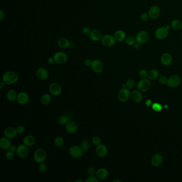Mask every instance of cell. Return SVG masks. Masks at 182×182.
Returning a JSON list of instances; mask_svg holds the SVG:
<instances>
[{
  "instance_id": "ab89813d",
  "label": "cell",
  "mask_w": 182,
  "mask_h": 182,
  "mask_svg": "<svg viewBox=\"0 0 182 182\" xmlns=\"http://www.w3.org/2000/svg\"><path fill=\"white\" fill-rule=\"evenodd\" d=\"M15 157L14 152L9 150L5 154V158L8 160H12Z\"/></svg>"
},
{
  "instance_id": "bcb514c9",
  "label": "cell",
  "mask_w": 182,
  "mask_h": 182,
  "mask_svg": "<svg viewBox=\"0 0 182 182\" xmlns=\"http://www.w3.org/2000/svg\"><path fill=\"white\" fill-rule=\"evenodd\" d=\"M127 87L128 89H131L135 85V82L132 79H129L126 82Z\"/></svg>"
},
{
  "instance_id": "7402d4cb",
  "label": "cell",
  "mask_w": 182,
  "mask_h": 182,
  "mask_svg": "<svg viewBox=\"0 0 182 182\" xmlns=\"http://www.w3.org/2000/svg\"><path fill=\"white\" fill-rule=\"evenodd\" d=\"M12 143L9 138L4 136L0 139V147L3 150H8L11 146Z\"/></svg>"
},
{
  "instance_id": "f35d334b",
  "label": "cell",
  "mask_w": 182,
  "mask_h": 182,
  "mask_svg": "<svg viewBox=\"0 0 182 182\" xmlns=\"http://www.w3.org/2000/svg\"><path fill=\"white\" fill-rule=\"evenodd\" d=\"M98 181H99V179L97 178L96 175H90L85 180L86 182H98Z\"/></svg>"
},
{
  "instance_id": "3957f363",
  "label": "cell",
  "mask_w": 182,
  "mask_h": 182,
  "mask_svg": "<svg viewBox=\"0 0 182 182\" xmlns=\"http://www.w3.org/2000/svg\"><path fill=\"white\" fill-rule=\"evenodd\" d=\"M69 155L73 158L80 159L82 157L84 153H85L83 151L80 146L73 145L69 148Z\"/></svg>"
},
{
  "instance_id": "60d3db41",
  "label": "cell",
  "mask_w": 182,
  "mask_h": 182,
  "mask_svg": "<svg viewBox=\"0 0 182 182\" xmlns=\"http://www.w3.org/2000/svg\"><path fill=\"white\" fill-rule=\"evenodd\" d=\"M152 109L154 111L156 112H160L161 111L162 109V107L161 106V105L159 103H154V104L152 105Z\"/></svg>"
},
{
  "instance_id": "9c48e42d",
  "label": "cell",
  "mask_w": 182,
  "mask_h": 182,
  "mask_svg": "<svg viewBox=\"0 0 182 182\" xmlns=\"http://www.w3.org/2000/svg\"><path fill=\"white\" fill-rule=\"evenodd\" d=\"M151 87V83L149 79H143L137 84V88L142 92H147Z\"/></svg>"
},
{
  "instance_id": "d6986e66",
  "label": "cell",
  "mask_w": 182,
  "mask_h": 182,
  "mask_svg": "<svg viewBox=\"0 0 182 182\" xmlns=\"http://www.w3.org/2000/svg\"><path fill=\"white\" fill-rule=\"evenodd\" d=\"M160 60L161 64L164 66H169L173 62V57L169 53L165 52L161 55Z\"/></svg>"
},
{
  "instance_id": "7dc6e473",
  "label": "cell",
  "mask_w": 182,
  "mask_h": 182,
  "mask_svg": "<svg viewBox=\"0 0 182 182\" xmlns=\"http://www.w3.org/2000/svg\"><path fill=\"white\" fill-rule=\"evenodd\" d=\"M16 128L18 134H23L25 131V128L23 125H18Z\"/></svg>"
},
{
  "instance_id": "91938a15",
  "label": "cell",
  "mask_w": 182,
  "mask_h": 182,
  "mask_svg": "<svg viewBox=\"0 0 182 182\" xmlns=\"http://www.w3.org/2000/svg\"><path fill=\"white\" fill-rule=\"evenodd\" d=\"M165 27H166V29H168V30H169L170 28H171V26H170V25H167Z\"/></svg>"
},
{
  "instance_id": "74e56055",
  "label": "cell",
  "mask_w": 182,
  "mask_h": 182,
  "mask_svg": "<svg viewBox=\"0 0 182 182\" xmlns=\"http://www.w3.org/2000/svg\"><path fill=\"white\" fill-rule=\"evenodd\" d=\"M48 169V167L47 163H45L44 162L40 163V165L39 166V170L41 173H45L46 171H47Z\"/></svg>"
},
{
  "instance_id": "4fadbf2b",
  "label": "cell",
  "mask_w": 182,
  "mask_h": 182,
  "mask_svg": "<svg viewBox=\"0 0 182 182\" xmlns=\"http://www.w3.org/2000/svg\"><path fill=\"white\" fill-rule=\"evenodd\" d=\"M17 101L21 105H26L29 101V94L25 91L18 92Z\"/></svg>"
},
{
  "instance_id": "30bf717a",
  "label": "cell",
  "mask_w": 182,
  "mask_h": 182,
  "mask_svg": "<svg viewBox=\"0 0 182 182\" xmlns=\"http://www.w3.org/2000/svg\"><path fill=\"white\" fill-rule=\"evenodd\" d=\"M50 94L54 96H58L62 94V86L58 83H52L49 87Z\"/></svg>"
},
{
  "instance_id": "ba28073f",
  "label": "cell",
  "mask_w": 182,
  "mask_h": 182,
  "mask_svg": "<svg viewBox=\"0 0 182 182\" xmlns=\"http://www.w3.org/2000/svg\"><path fill=\"white\" fill-rule=\"evenodd\" d=\"M148 14L150 17V19H156L161 14V9L160 7L156 5H153L149 8Z\"/></svg>"
},
{
  "instance_id": "8fae6325",
  "label": "cell",
  "mask_w": 182,
  "mask_h": 182,
  "mask_svg": "<svg viewBox=\"0 0 182 182\" xmlns=\"http://www.w3.org/2000/svg\"><path fill=\"white\" fill-rule=\"evenodd\" d=\"M91 68L92 71L96 73H101L104 70V65L100 60L96 59L92 61Z\"/></svg>"
},
{
  "instance_id": "f6af8a7d",
  "label": "cell",
  "mask_w": 182,
  "mask_h": 182,
  "mask_svg": "<svg viewBox=\"0 0 182 182\" xmlns=\"http://www.w3.org/2000/svg\"><path fill=\"white\" fill-rule=\"evenodd\" d=\"M97 170L95 169V168L93 167H90L88 168L87 174L89 176L90 175H96Z\"/></svg>"
},
{
  "instance_id": "44dd1931",
  "label": "cell",
  "mask_w": 182,
  "mask_h": 182,
  "mask_svg": "<svg viewBox=\"0 0 182 182\" xmlns=\"http://www.w3.org/2000/svg\"><path fill=\"white\" fill-rule=\"evenodd\" d=\"M65 129L69 134H73L78 131V125L75 122L69 121L65 125Z\"/></svg>"
},
{
  "instance_id": "9f6ffc18",
  "label": "cell",
  "mask_w": 182,
  "mask_h": 182,
  "mask_svg": "<svg viewBox=\"0 0 182 182\" xmlns=\"http://www.w3.org/2000/svg\"><path fill=\"white\" fill-rule=\"evenodd\" d=\"M5 85H6L5 84V83L2 80L1 81H0V89L2 90L3 88V87H5Z\"/></svg>"
},
{
  "instance_id": "52a82bcc",
  "label": "cell",
  "mask_w": 182,
  "mask_h": 182,
  "mask_svg": "<svg viewBox=\"0 0 182 182\" xmlns=\"http://www.w3.org/2000/svg\"><path fill=\"white\" fill-rule=\"evenodd\" d=\"M16 153L20 158L25 159L27 158L29 154V147L23 144L19 145L17 147Z\"/></svg>"
},
{
  "instance_id": "ac0fdd59",
  "label": "cell",
  "mask_w": 182,
  "mask_h": 182,
  "mask_svg": "<svg viewBox=\"0 0 182 182\" xmlns=\"http://www.w3.org/2000/svg\"><path fill=\"white\" fill-rule=\"evenodd\" d=\"M36 75L41 80H47L49 76V72L44 67L39 68L36 72Z\"/></svg>"
},
{
  "instance_id": "f5cc1de1",
  "label": "cell",
  "mask_w": 182,
  "mask_h": 182,
  "mask_svg": "<svg viewBox=\"0 0 182 182\" xmlns=\"http://www.w3.org/2000/svg\"><path fill=\"white\" fill-rule=\"evenodd\" d=\"M141 45H141L140 43L136 42L135 43V44H134V45H133L132 47H134V48L135 49L138 50L140 49V48L141 47Z\"/></svg>"
},
{
  "instance_id": "94428289",
  "label": "cell",
  "mask_w": 182,
  "mask_h": 182,
  "mask_svg": "<svg viewBox=\"0 0 182 182\" xmlns=\"http://www.w3.org/2000/svg\"><path fill=\"white\" fill-rule=\"evenodd\" d=\"M113 182H121V181L120 180H113Z\"/></svg>"
},
{
  "instance_id": "b9f144b4",
  "label": "cell",
  "mask_w": 182,
  "mask_h": 182,
  "mask_svg": "<svg viewBox=\"0 0 182 182\" xmlns=\"http://www.w3.org/2000/svg\"><path fill=\"white\" fill-rule=\"evenodd\" d=\"M140 20L142 21H144V22L148 21L149 19H150L149 14L147 12H143V13H142L141 15H140Z\"/></svg>"
},
{
  "instance_id": "277c9868",
  "label": "cell",
  "mask_w": 182,
  "mask_h": 182,
  "mask_svg": "<svg viewBox=\"0 0 182 182\" xmlns=\"http://www.w3.org/2000/svg\"><path fill=\"white\" fill-rule=\"evenodd\" d=\"M136 42L140 43L141 45L146 44L150 39V34L145 30H141L137 33L135 36Z\"/></svg>"
},
{
  "instance_id": "603a6c76",
  "label": "cell",
  "mask_w": 182,
  "mask_h": 182,
  "mask_svg": "<svg viewBox=\"0 0 182 182\" xmlns=\"http://www.w3.org/2000/svg\"><path fill=\"white\" fill-rule=\"evenodd\" d=\"M113 36L116 41L119 42H122L125 41V39L127 38L126 33L122 29H118L114 33Z\"/></svg>"
},
{
  "instance_id": "d6a6232c",
  "label": "cell",
  "mask_w": 182,
  "mask_h": 182,
  "mask_svg": "<svg viewBox=\"0 0 182 182\" xmlns=\"http://www.w3.org/2000/svg\"><path fill=\"white\" fill-rule=\"evenodd\" d=\"M159 75V73L158 71L155 69H153L151 71H149L147 77L151 80H154L158 77Z\"/></svg>"
},
{
  "instance_id": "ee69618b",
  "label": "cell",
  "mask_w": 182,
  "mask_h": 182,
  "mask_svg": "<svg viewBox=\"0 0 182 182\" xmlns=\"http://www.w3.org/2000/svg\"><path fill=\"white\" fill-rule=\"evenodd\" d=\"M91 32V29L88 27H84L82 29V33L83 35L89 36Z\"/></svg>"
},
{
  "instance_id": "680465c9",
  "label": "cell",
  "mask_w": 182,
  "mask_h": 182,
  "mask_svg": "<svg viewBox=\"0 0 182 182\" xmlns=\"http://www.w3.org/2000/svg\"><path fill=\"white\" fill-rule=\"evenodd\" d=\"M75 182H83V180H81V179H80V178H78V179H77V180H76L75 181Z\"/></svg>"
},
{
  "instance_id": "836d02e7",
  "label": "cell",
  "mask_w": 182,
  "mask_h": 182,
  "mask_svg": "<svg viewBox=\"0 0 182 182\" xmlns=\"http://www.w3.org/2000/svg\"><path fill=\"white\" fill-rule=\"evenodd\" d=\"M80 147L82 149L83 151L85 152H87L89 151V150L90 149V143H89L88 140H82L81 142Z\"/></svg>"
},
{
  "instance_id": "e575fe53",
  "label": "cell",
  "mask_w": 182,
  "mask_h": 182,
  "mask_svg": "<svg viewBox=\"0 0 182 182\" xmlns=\"http://www.w3.org/2000/svg\"><path fill=\"white\" fill-rule=\"evenodd\" d=\"M125 44L128 46H133L136 42V38L134 36L130 35L127 36L125 40Z\"/></svg>"
},
{
  "instance_id": "db71d44e",
  "label": "cell",
  "mask_w": 182,
  "mask_h": 182,
  "mask_svg": "<svg viewBox=\"0 0 182 182\" xmlns=\"http://www.w3.org/2000/svg\"><path fill=\"white\" fill-rule=\"evenodd\" d=\"M5 16V11H3V10H0V21H2L4 19Z\"/></svg>"
},
{
  "instance_id": "c3c4849f",
  "label": "cell",
  "mask_w": 182,
  "mask_h": 182,
  "mask_svg": "<svg viewBox=\"0 0 182 182\" xmlns=\"http://www.w3.org/2000/svg\"><path fill=\"white\" fill-rule=\"evenodd\" d=\"M159 82L162 85H165V84H167V83L168 79L165 76H161L159 79Z\"/></svg>"
},
{
  "instance_id": "f1b7e54d",
  "label": "cell",
  "mask_w": 182,
  "mask_h": 182,
  "mask_svg": "<svg viewBox=\"0 0 182 182\" xmlns=\"http://www.w3.org/2000/svg\"><path fill=\"white\" fill-rule=\"evenodd\" d=\"M170 26L174 30H180L182 29V22L179 19H174L171 21Z\"/></svg>"
},
{
  "instance_id": "484cf974",
  "label": "cell",
  "mask_w": 182,
  "mask_h": 182,
  "mask_svg": "<svg viewBox=\"0 0 182 182\" xmlns=\"http://www.w3.org/2000/svg\"><path fill=\"white\" fill-rule=\"evenodd\" d=\"M71 43L67 39L65 38H60L57 41L58 45L62 49H67L70 47Z\"/></svg>"
},
{
  "instance_id": "d4e9b609",
  "label": "cell",
  "mask_w": 182,
  "mask_h": 182,
  "mask_svg": "<svg viewBox=\"0 0 182 182\" xmlns=\"http://www.w3.org/2000/svg\"><path fill=\"white\" fill-rule=\"evenodd\" d=\"M35 138L33 135H26L23 140V144L28 147H32L35 144Z\"/></svg>"
},
{
  "instance_id": "9a60e30c",
  "label": "cell",
  "mask_w": 182,
  "mask_h": 182,
  "mask_svg": "<svg viewBox=\"0 0 182 182\" xmlns=\"http://www.w3.org/2000/svg\"><path fill=\"white\" fill-rule=\"evenodd\" d=\"M96 153L97 156H99V158H104L106 156L108 153L107 147L104 144H100L96 146Z\"/></svg>"
},
{
  "instance_id": "4dcf8cb0",
  "label": "cell",
  "mask_w": 182,
  "mask_h": 182,
  "mask_svg": "<svg viewBox=\"0 0 182 182\" xmlns=\"http://www.w3.org/2000/svg\"><path fill=\"white\" fill-rule=\"evenodd\" d=\"M41 103L43 105H48L51 101V96L49 94H45L41 97Z\"/></svg>"
},
{
  "instance_id": "8d00e7d4",
  "label": "cell",
  "mask_w": 182,
  "mask_h": 182,
  "mask_svg": "<svg viewBox=\"0 0 182 182\" xmlns=\"http://www.w3.org/2000/svg\"><path fill=\"white\" fill-rule=\"evenodd\" d=\"M91 142H92V144L95 145V146H97L98 145L101 144L102 143V140L101 138L97 135H95L94 136L91 138Z\"/></svg>"
},
{
  "instance_id": "6da1fadb",
  "label": "cell",
  "mask_w": 182,
  "mask_h": 182,
  "mask_svg": "<svg viewBox=\"0 0 182 182\" xmlns=\"http://www.w3.org/2000/svg\"><path fill=\"white\" fill-rule=\"evenodd\" d=\"M19 79V75L14 71H7L2 76V81L6 85H14L18 81Z\"/></svg>"
},
{
  "instance_id": "5bb4252c",
  "label": "cell",
  "mask_w": 182,
  "mask_h": 182,
  "mask_svg": "<svg viewBox=\"0 0 182 182\" xmlns=\"http://www.w3.org/2000/svg\"><path fill=\"white\" fill-rule=\"evenodd\" d=\"M89 36L91 40L94 42H97L98 41L101 40L103 36V33L99 29H94L91 31Z\"/></svg>"
},
{
  "instance_id": "7a4b0ae2",
  "label": "cell",
  "mask_w": 182,
  "mask_h": 182,
  "mask_svg": "<svg viewBox=\"0 0 182 182\" xmlns=\"http://www.w3.org/2000/svg\"><path fill=\"white\" fill-rule=\"evenodd\" d=\"M47 158V153L45 149L39 148L33 154V159L36 163H41L45 161Z\"/></svg>"
},
{
  "instance_id": "11a10c76",
  "label": "cell",
  "mask_w": 182,
  "mask_h": 182,
  "mask_svg": "<svg viewBox=\"0 0 182 182\" xmlns=\"http://www.w3.org/2000/svg\"><path fill=\"white\" fill-rule=\"evenodd\" d=\"M152 104V100H150V99H149V100H147V102L145 103V105H147V106L150 107L151 105Z\"/></svg>"
},
{
  "instance_id": "2e32d148",
  "label": "cell",
  "mask_w": 182,
  "mask_h": 182,
  "mask_svg": "<svg viewBox=\"0 0 182 182\" xmlns=\"http://www.w3.org/2000/svg\"><path fill=\"white\" fill-rule=\"evenodd\" d=\"M130 92L127 88H122L120 90L118 94V99L121 102H125L128 100L130 97Z\"/></svg>"
},
{
  "instance_id": "6f0895ef",
  "label": "cell",
  "mask_w": 182,
  "mask_h": 182,
  "mask_svg": "<svg viewBox=\"0 0 182 182\" xmlns=\"http://www.w3.org/2000/svg\"><path fill=\"white\" fill-rule=\"evenodd\" d=\"M121 87L122 88H127V85H126V83H122V85H121Z\"/></svg>"
},
{
  "instance_id": "83f0119b",
  "label": "cell",
  "mask_w": 182,
  "mask_h": 182,
  "mask_svg": "<svg viewBox=\"0 0 182 182\" xmlns=\"http://www.w3.org/2000/svg\"><path fill=\"white\" fill-rule=\"evenodd\" d=\"M18 94L16 90L11 89L9 90L6 94V97L8 100L9 102H14L17 100Z\"/></svg>"
},
{
  "instance_id": "4316f807",
  "label": "cell",
  "mask_w": 182,
  "mask_h": 182,
  "mask_svg": "<svg viewBox=\"0 0 182 182\" xmlns=\"http://www.w3.org/2000/svg\"><path fill=\"white\" fill-rule=\"evenodd\" d=\"M163 162V158L160 154H156L152 158L151 163L155 167H158L161 165Z\"/></svg>"
},
{
  "instance_id": "5b68a950",
  "label": "cell",
  "mask_w": 182,
  "mask_h": 182,
  "mask_svg": "<svg viewBox=\"0 0 182 182\" xmlns=\"http://www.w3.org/2000/svg\"><path fill=\"white\" fill-rule=\"evenodd\" d=\"M169 35V30L166 29L165 26H162L159 27L156 29L154 36L158 40H163L168 37Z\"/></svg>"
},
{
  "instance_id": "f907efd6",
  "label": "cell",
  "mask_w": 182,
  "mask_h": 182,
  "mask_svg": "<svg viewBox=\"0 0 182 182\" xmlns=\"http://www.w3.org/2000/svg\"><path fill=\"white\" fill-rule=\"evenodd\" d=\"M17 150V147L15 145H11V146L10 147V151L13 152H16Z\"/></svg>"
},
{
  "instance_id": "1f68e13d",
  "label": "cell",
  "mask_w": 182,
  "mask_h": 182,
  "mask_svg": "<svg viewBox=\"0 0 182 182\" xmlns=\"http://www.w3.org/2000/svg\"><path fill=\"white\" fill-rule=\"evenodd\" d=\"M54 143L56 147L60 148V147H63V145L65 144V140H64L63 137L60 136H58L57 137H55Z\"/></svg>"
},
{
  "instance_id": "816d5d0a",
  "label": "cell",
  "mask_w": 182,
  "mask_h": 182,
  "mask_svg": "<svg viewBox=\"0 0 182 182\" xmlns=\"http://www.w3.org/2000/svg\"><path fill=\"white\" fill-rule=\"evenodd\" d=\"M48 62L49 64H54L55 63V60L54 59V57H50L48 59Z\"/></svg>"
},
{
  "instance_id": "e0dca14e",
  "label": "cell",
  "mask_w": 182,
  "mask_h": 182,
  "mask_svg": "<svg viewBox=\"0 0 182 182\" xmlns=\"http://www.w3.org/2000/svg\"><path fill=\"white\" fill-rule=\"evenodd\" d=\"M3 134L5 136L9 138L10 139H13L16 137L18 133L17 131L16 128L10 126L5 128L3 131Z\"/></svg>"
},
{
  "instance_id": "7bdbcfd3",
  "label": "cell",
  "mask_w": 182,
  "mask_h": 182,
  "mask_svg": "<svg viewBox=\"0 0 182 182\" xmlns=\"http://www.w3.org/2000/svg\"><path fill=\"white\" fill-rule=\"evenodd\" d=\"M139 76L141 78L145 79L148 76L147 71L145 69H142L139 72Z\"/></svg>"
},
{
  "instance_id": "f546056e",
  "label": "cell",
  "mask_w": 182,
  "mask_h": 182,
  "mask_svg": "<svg viewBox=\"0 0 182 182\" xmlns=\"http://www.w3.org/2000/svg\"><path fill=\"white\" fill-rule=\"evenodd\" d=\"M131 98L134 102L140 103L143 99V96L140 91L135 90L131 93Z\"/></svg>"
},
{
  "instance_id": "8992f818",
  "label": "cell",
  "mask_w": 182,
  "mask_h": 182,
  "mask_svg": "<svg viewBox=\"0 0 182 182\" xmlns=\"http://www.w3.org/2000/svg\"><path fill=\"white\" fill-rule=\"evenodd\" d=\"M102 45L105 47H111L116 43V40L113 35L110 34L104 35L101 39Z\"/></svg>"
},
{
  "instance_id": "d590c367",
  "label": "cell",
  "mask_w": 182,
  "mask_h": 182,
  "mask_svg": "<svg viewBox=\"0 0 182 182\" xmlns=\"http://www.w3.org/2000/svg\"><path fill=\"white\" fill-rule=\"evenodd\" d=\"M69 121V119L68 116H60L58 119V122L59 125H65Z\"/></svg>"
},
{
  "instance_id": "cb8c5ba5",
  "label": "cell",
  "mask_w": 182,
  "mask_h": 182,
  "mask_svg": "<svg viewBox=\"0 0 182 182\" xmlns=\"http://www.w3.org/2000/svg\"><path fill=\"white\" fill-rule=\"evenodd\" d=\"M108 170L105 168H99L97 169L96 176L99 180H103L106 179L109 176Z\"/></svg>"
},
{
  "instance_id": "ffe728a7",
  "label": "cell",
  "mask_w": 182,
  "mask_h": 182,
  "mask_svg": "<svg viewBox=\"0 0 182 182\" xmlns=\"http://www.w3.org/2000/svg\"><path fill=\"white\" fill-rule=\"evenodd\" d=\"M180 83V78L179 76L174 75L171 76L167 81V85L170 87H176Z\"/></svg>"
},
{
  "instance_id": "7c38bea8",
  "label": "cell",
  "mask_w": 182,
  "mask_h": 182,
  "mask_svg": "<svg viewBox=\"0 0 182 182\" xmlns=\"http://www.w3.org/2000/svg\"><path fill=\"white\" fill-rule=\"evenodd\" d=\"M54 57L55 60V63L58 64H65L68 59L67 54L62 51L56 52L54 55Z\"/></svg>"
},
{
  "instance_id": "681fc988",
  "label": "cell",
  "mask_w": 182,
  "mask_h": 182,
  "mask_svg": "<svg viewBox=\"0 0 182 182\" xmlns=\"http://www.w3.org/2000/svg\"><path fill=\"white\" fill-rule=\"evenodd\" d=\"M92 62V61L91 60V59H90V58H87L84 61V64L87 67H91Z\"/></svg>"
}]
</instances>
